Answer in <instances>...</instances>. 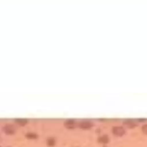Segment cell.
<instances>
[{
    "label": "cell",
    "instance_id": "1",
    "mask_svg": "<svg viewBox=\"0 0 147 147\" xmlns=\"http://www.w3.org/2000/svg\"><path fill=\"white\" fill-rule=\"evenodd\" d=\"M2 130L5 134L12 136L16 133L17 129L15 125L11 123H7L2 127Z\"/></svg>",
    "mask_w": 147,
    "mask_h": 147
},
{
    "label": "cell",
    "instance_id": "2",
    "mask_svg": "<svg viewBox=\"0 0 147 147\" xmlns=\"http://www.w3.org/2000/svg\"><path fill=\"white\" fill-rule=\"evenodd\" d=\"M111 131L114 136L117 137H122L125 134L126 130L123 126H114L112 127Z\"/></svg>",
    "mask_w": 147,
    "mask_h": 147
},
{
    "label": "cell",
    "instance_id": "3",
    "mask_svg": "<svg viewBox=\"0 0 147 147\" xmlns=\"http://www.w3.org/2000/svg\"><path fill=\"white\" fill-rule=\"evenodd\" d=\"M79 126L80 129L83 130L90 129L93 126V123L89 120H83L79 123Z\"/></svg>",
    "mask_w": 147,
    "mask_h": 147
},
{
    "label": "cell",
    "instance_id": "4",
    "mask_svg": "<svg viewBox=\"0 0 147 147\" xmlns=\"http://www.w3.org/2000/svg\"><path fill=\"white\" fill-rule=\"evenodd\" d=\"M64 126L68 129H74L76 126V122L74 119H67L64 122Z\"/></svg>",
    "mask_w": 147,
    "mask_h": 147
},
{
    "label": "cell",
    "instance_id": "5",
    "mask_svg": "<svg viewBox=\"0 0 147 147\" xmlns=\"http://www.w3.org/2000/svg\"><path fill=\"white\" fill-rule=\"evenodd\" d=\"M97 141L98 143L100 144L106 145L109 142L110 138L109 136L107 134H102L98 137Z\"/></svg>",
    "mask_w": 147,
    "mask_h": 147
},
{
    "label": "cell",
    "instance_id": "6",
    "mask_svg": "<svg viewBox=\"0 0 147 147\" xmlns=\"http://www.w3.org/2000/svg\"><path fill=\"white\" fill-rule=\"evenodd\" d=\"M46 145L48 147H54L56 144V139L55 137H48L45 141Z\"/></svg>",
    "mask_w": 147,
    "mask_h": 147
},
{
    "label": "cell",
    "instance_id": "7",
    "mask_svg": "<svg viewBox=\"0 0 147 147\" xmlns=\"http://www.w3.org/2000/svg\"><path fill=\"white\" fill-rule=\"evenodd\" d=\"M25 137L30 140H35L38 138V135L37 133L33 131H28L25 133Z\"/></svg>",
    "mask_w": 147,
    "mask_h": 147
},
{
    "label": "cell",
    "instance_id": "8",
    "mask_svg": "<svg viewBox=\"0 0 147 147\" xmlns=\"http://www.w3.org/2000/svg\"><path fill=\"white\" fill-rule=\"evenodd\" d=\"M123 123L125 126H126L127 127H129V128H133L137 126L136 122L133 119H125L123 121Z\"/></svg>",
    "mask_w": 147,
    "mask_h": 147
},
{
    "label": "cell",
    "instance_id": "9",
    "mask_svg": "<svg viewBox=\"0 0 147 147\" xmlns=\"http://www.w3.org/2000/svg\"><path fill=\"white\" fill-rule=\"evenodd\" d=\"M14 122L20 126H24L26 125L28 122V119L27 118H15Z\"/></svg>",
    "mask_w": 147,
    "mask_h": 147
},
{
    "label": "cell",
    "instance_id": "10",
    "mask_svg": "<svg viewBox=\"0 0 147 147\" xmlns=\"http://www.w3.org/2000/svg\"><path fill=\"white\" fill-rule=\"evenodd\" d=\"M141 130L144 134L147 135V124L143 125L141 127Z\"/></svg>",
    "mask_w": 147,
    "mask_h": 147
},
{
    "label": "cell",
    "instance_id": "11",
    "mask_svg": "<svg viewBox=\"0 0 147 147\" xmlns=\"http://www.w3.org/2000/svg\"><path fill=\"white\" fill-rule=\"evenodd\" d=\"M5 147H11V146H5Z\"/></svg>",
    "mask_w": 147,
    "mask_h": 147
},
{
    "label": "cell",
    "instance_id": "12",
    "mask_svg": "<svg viewBox=\"0 0 147 147\" xmlns=\"http://www.w3.org/2000/svg\"><path fill=\"white\" fill-rule=\"evenodd\" d=\"M0 147H2V146H1V145H0Z\"/></svg>",
    "mask_w": 147,
    "mask_h": 147
},
{
    "label": "cell",
    "instance_id": "13",
    "mask_svg": "<svg viewBox=\"0 0 147 147\" xmlns=\"http://www.w3.org/2000/svg\"><path fill=\"white\" fill-rule=\"evenodd\" d=\"M103 147H106V146H103Z\"/></svg>",
    "mask_w": 147,
    "mask_h": 147
},
{
    "label": "cell",
    "instance_id": "14",
    "mask_svg": "<svg viewBox=\"0 0 147 147\" xmlns=\"http://www.w3.org/2000/svg\"><path fill=\"white\" fill-rule=\"evenodd\" d=\"M75 147H78V146H75Z\"/></svg>",
    "mask_w": 147,
    "mask_h": 147
}]
</instances>
